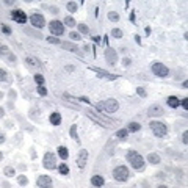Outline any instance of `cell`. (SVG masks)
<instances>
[{
    "instance_id": "24",
    "label": "cell",
    "mask_w": 188,
    "mask_h": 188,
    "mask_svg": "<svg viewBox=\"0 0 188 188\" xmlns=\"http://www.w3.org/2000/svg\"><path fill=\"white\" fill-rule=\"evenodd\" d=\"M69 133H71V136H72L77 143H80V138H79V135H77V124H72V125H71Z\"/></svg>"
},
{
    "instance_id": "38",
    "label": "cell",
    "mask_w": 188,
    "mask_h": 188,
    "mask_svg": "<svg viewBox=\"0 0 188 188\" xmlns=\"http://www.w3.org/2000/svg\"><path fill=\"white\" fill-rule=\"evenodd\" d=\"M111 35L116 38V39H119V38H122V30H119V28H113V30H111Z\"/></svg>"
},
{
    "instance_id": "49",
    "label": "cell",
    "mask_w": 188,
    "mask_h": 188,
    "mask_svg": "<svg viewBox=\"0 0 188 188\" xmlns=\"http://www.w3.org/2000/svg\"><path fill=\"white\" fill-rule=\"evenodd\" d=\"M135 42L138 44V46H143V44H141V36H140V35H135Z\"/></svg>"
},
{
    "instance_id": "51",
    "label": "cell",
    "mask_w": 188,
    "mask_h": 188,
    "mask_svg": "<svg viewBox=\"0 0 188 188\" xmlns=\"http://www.w3.org/2000/svg\"><path fill=\"white\" fill-rule=\"evenodd\" d=\"M3 3H5V5H8V7H13V5H16V2H13V0H5Z\"/></svg>"
},
{
    "instance_id": "53",
    "label": "cell",
    "mask_w": 188,
    "mask_h": 188,
    "mask_svg": "<svg viewBox=\"0 0 188 188\" xmlns=\"http://www.w3.org/2000/svg\"><path fill=\"white\" fill-rule=\"evenodd\" d=\"M30 154H31V160H35V158H36V152H35V149H31Z\"/></svg>"
},
{
    "instance_id": "25",
    "label": "cell",
    "mask_w": 188,
    "mask_h": 188,
    "mask_svg": "<svg viewBox=\"0 0 188 188\" xmlns=\"http://www.w3.org/2000/svg\"><path fill=\"white\" fill-rule=\"evenodd\" d=\"M77 28H79L80 35H88V33H90V27H88L86 24H83V22H80V24L77 25Z\"/></svg>"
},
{
    "instance_id": "9",
    "label": "cell",
    "mask_w": 188,
    "mask_h": 188,
    "mask_svg": "<svg viewBox=\"0 0 188 188\" xmlns=\"http://www.w3.org/2000/svg\"><path fill=\"white\" fill-rule=\"evenodd\" d=\"M88 151L86 149H80L79 154H77V166H79L80 171H83L86 168V163H88Z\"/></svg>"
},
{
    "instance_id": "54",
    "label": "cell",
    "mask_w": 188,
    "mask_h": 188,
    "mask_svg": "<svg viewBox=\"0 0 188 188\" xmlns=\"http://www.w3.org/2000/svg\"><path fill=\"white\" fill-rule=\"evenodd\" d=\"M146 36H151V27H146Z\"/></svg>"
},
{
    "instance_id": "50",
    "label": "cell",
    "mask_w": 188,
    "mask_h": 188,
    "mask_svg": "<svg viewBox=\"0 0 188 188\" xmlns=\"http://www.w3.org/2000/svg\"><path fill=\"white\" fill-rule=\"evenodd\" d=\"M107 44H108V36L105 35V36L102 38V46H105V47H107Z\"/></svg>"
},
{
    "instance_id": "45",
    "label": "cell",
    "mask_w": 188,
    "mask_h": 188,
    "mask_svg": "<svg viewBox=\"0 0 188 188\" xmlns=\"http://www.w3.org/2000/svg\"><path fill=\"white\" fill-rule=\"evenodd\" d=\"M77 101H79V102H85V103H90V105H91V102H90V99H88V97H85V96H82V97H79V99H77Z\"/></svg>"
},
{
    "instance_id": "41",
    "label": "cell",
    "mask_w": 188,
    "mask_h": 188,
    "mask_svg": "<svg viewBox=\"0 0 188 188\" xmlns=\"http://www.w3.org/2000/svg\"><path fill=\"white\" fill-rule=\"evenodd\" d=\"M2 33L3 35H11V28L7 24H2Z\"/></svg>"
},
{
    "instance_id": "43",
    "label": "cell",
    "mask_w": 188,
    "mask_h": 188,
    "mask_svg": "<svg viewBox=\"0 0 188 188\" xmlns=\"http://www.w3.org/2000/svg\"><path fill=\"white\" fill-rule=\"evenodd\" d=\"M0 52H2V55H3V57H5L7 53H9V52H8V47L5 46V44H2V47H0Z\"/></svg>"
},
{
    "instance_id": "32",
    "label": "cell",
    "mask_w": 188,
    "mask_h": 188,
    "mask_svg": "<svg viewBox=\"0 0 188 188\" xmlns=\"http://www.w3.org/2000/svg\"><path fill=\"white\" fill-rule=\"evenodd\" d=\"M17 182H19V185H20V187H27V184H28V179H27V176L20 174L19 177H17Z\"/></svg>"
},
{
    "instance_id": "34",
    "label": "cell",
    "mask_w": 188,
    "mask_h": 188,
    "mask_svg": "<svg viewBox=\"0 0 188 188\" xmlns=\"http://www.w3.org/2000/svg\"><path fill=\"white\" fill-rule=\"evenodd\" d=\"M108 19L111 22H118L119 20V14L116 13V11H110V13H108Z\"/></svg>"
},
{
    "instance_id": "22",
    "label": "cell",
    "mask_w": 188,
    "mask_h": 188,
    "mask_svg": "<svg viewBox=\"0 0 188 188\" xmlns=\"http://www.w3.org/2000/svg\"><path fill=\"white\" fill-rule=\"evenodd\" d=\"M58 157L61 158V160H66V158H69V152H68V147H64V146H60V147H58Z\"/></svg>"
},
{
    "instance_id": "15",
    "label": "cell",
    "mask_w": 188,
    "mask_h": 188,
    "mask_svg": "<svg viewBox=\"0 0 188 188\" xmlns=\"http://www.w3.org/2000/svg\"><path fill=\"white\" fill-rule=\"evenodd\" d=\"M61 47L64 49V50H69V52H74L77 55H80V58L83 57V53L80 52L79 46H75V44H72V42H61Z\"/></svg>"
},
{
    "instance_id": "29",
    "label": "cell",
    "mask_w": 188,
    "mask_h": 188,
    "mask_svg": "<svg viewBox=\"0 0 188 188\" xmlns=\"http://www.w3.org/2000/svg\"><path fill=\"white\" fill-rule=\"evenodd\" d=\"M33 79H35V82H36V85H38V86H42V85H44V82H46V79H44V75H42V74H35V77H33Z\"/></svg>"
},
{
    "instance_id": "30",
    "label": "cell",
    "mask_w": 188,
    "mask_h": 188,
    "mask_svg": "<svg viewBox=\"0 0 188 188\" xmlns=\"http://www.w3.org/2000/svg\"><path fill=\"white\" fill-rule=\"evenodd\" d=\"M66 8H68L69 13H75L77 9H79V5H77L75 2H68V5H66Z\"/></svg>"
},
{
    "instance_id": "44",
    "label": "cell",
    "mask_w": 188,
    "mask_h": 188,
    "mask_svg": "<svg viewBox=\"0 0 188 188\" xmlns=\"http://www.w3.org/2000/svg\"><path fill=\"white\" fill-rule=\"evenodd\" d=\"M129 19H130L132 24H136V19H135V11H133V9H132V13H130V16H129Z\"/></svg>"
},
{
    "instance_id": "39",
    "label": "cell",
    "mask_w": 188,
    "mask_h": 188,
    "mask_svg": "<svg viewBox=\"0 0 188 188\" xmlns=\"http://www.w3.org/2000/svg\"><path fill=\"white\" fill-rule=\"evenodd\" d=\"M24 31L27 33V35H30V36H35V38H42V36L39 35V33H35V31H33L31 28H24Z\"/></svg>"
},
{
    "instance_id": "7",
    "label": "cell",
    "mask_w": 188,
    "mask_h": 188,
    "mask_svg": "<svg viewBox=\"0 0 188 188\" xmlns=\"http://www.w3.org/2000/svg\"><path fill=\"white\" fill-rule=\"evenodd\" d=\"M103 55H105V61H107L108 64H111L114 66L116 63H118V52L114 50L113 47H105V50H103Z\"/></svg>"
},
{
    "instance_id": "12",
    "label": "cell",
    "mask_w": 188,
    "mask_h": 188,
    "mask_svg": "<svg viewBox=\"0 0 188 188\" xmlns=\"http://www.w3.org/2000/svg\"><path fill=\"white\" fill-rule=\"evenodd\" d=\"M91 69H93L99 77H102V79H107V80H118V79H119V75L110 74V72H107V71H103V69H101V68H91Z\"/></svg>"
},
{
    "instance_id": "21",
    "label": "cell",
    "mask_w": 188,
    "mask_h": 188,
    "mask_svg": "<svg viewBox=\"0 0 188 188\" xmlns=\"http://www.w3.org/2000/svg\"><path fill=\"white\" fill-rule=\"evenodd\" d=\"M147 162L151 163V165H158L160 162H162V158H160L158 154L152 152V154H149V155H147Z\"/></svg>"
},
{
    "instance_id": "52",
    "label": "cell",
    "mask_w": 188,
    "mask_h": 188,
    "mask_svg": "<svg viewBox=\"0 0 188 188\" xmlns=\"http://www.w3.org/2000/svg\"><path fill=\"white\" fill-rule=\"evenodd\" d=\"M8 60L9 61H16V55L14 53H8Z\"/></svg>"
},
{
    "instance_id": "20",
    "label": "cell",
    "mask_w": 188,
    "mask_h": 188,
    "mask_svg": "<svg viewBox=\"0 0 188 188\" xmlns=\"http://www.w3.org/2000/svg\"><path fill=\"white\" fill-rule=\"evenodd\" d=\"M103 184H105V180H103V177L102 176H93L91 177V185L93 187H103Z\"/></svg>"
},
{
    "instance_id": "27",
    "label": "cell",
    "mask_w": 188,
    "mask_h": 188,
    "mask_svg": "<svg viewBox=\"0 0 188 188\" xmlns=\"http://www.w3.org/2000/svg\"><path fill=\"white\" fill-rule=\"evenodd\" d=\"M63 24H64V25H68L69 28H72V27H75V19L72 17V16H66Z\"/></svg>"
},
{
    "instance_id": "1",
    "label": "cell",
    "mask_w": 188,
    "mask_h": 188,
    "mask_svg": "<svg viewBox=\"0 0 188 188\" xmlns=\"http://www.w3.org/2000/svg\"><path fill=\"white\" fill-rule=\"evenodd\" d=\"M127 162H129L132 165V168L136 169V171H144L146 168V163H144V157L140 155L136 151H133V149H130L129 152H127Z\"/></svg>"
},
{
    "instance_id": "23",
    "label": "cell",
    "mask_w": 188,
    "mask_h": 188,
    "mask_svg": "<svg viewBox=\"0 0 188 188\" xmlns=\"http://www.w3.org/2000/svg\"><path fill=\"white\" fill-rule=\"evenodd\" d=\"M127 130H129V133L132 132V133H133V132H140L141 130V124H138V122H129L127 124Z\"/></svg>"
},
{
    "instance_id": "10",
    "label": "cell",
    "mask_w": 188,
    "mask_h": 188,
    "mask_svg": "<svg viewBox=\"0 0 188 188\" xmlns=\"http://www.w3.org/2000/svg\"><path fill=\"white\" fill-rule=\"evenodd\" d=\"M11 19H13L14 22H17V24H25V22L28 20L27 14L22 9H13L11 11Z\"/></svg>"
},
{
    "instance_id": "28",
    "label": "cell",
    "mask_w": 188,
    "mask_h": 188,
    "mask_svg": "<svg viewBox=\"0 0 188 188\" xmlns=\"http://www.w3.org/2000/svg\"><path fill=\"white\" fill-rule=\"evenodd\" d=\"M3 174L7 176V177H14V176H16V171H14V168L7 166V168H3Z\"/></svg>"
},
{
    "instance_id": "14",
    "label": "cell",
    "mask_w": 188,
    "mask_h": 188,
    "mask_svg": "<svg viewBox=\"0 0 188 188\" xmlns=\"http://www.w3.org/2000/svg\"><path fill=\"white\" fill-rule=\"evenodd\" d=\"M147 114L151 116V118H158V116L165 114V110L160 107V105H151L149 110H147Z\"/></svg>"
},
{
    "instance_id": "42",
    "label": "cell",
    "mask_w": 188,
    "mask_h": 188,
    "mask_svg": "<svg viewBox=\"0 0 188 188\" xmlns=\"http://www.w3.org/2000/svg\"><path fill=\"white\" fill-rule=\"evenodd\" d=\"M182 143H184V144H188V132L187 130L182 133Z\"/></svg>"
},
{
    "instance_id": "40",
    "label": "cell",
    "mask_w": 188,
    "mask_h": 188,
    "mask_svg": "<svg viewBox=\"0 0 188 188\" xmlns=\"http://www.w3.org/2000/svg\"><path fill=\"white\" fill-rule=\"evenodd\" d=\"M36 91H38V94H39V96H46V94H47V90H46V86H38L36 88Z\"/></svg>"
},
{
    "instance_id": "33",
    "label": "cell",
    "mask_w": 188,
    "mask_h": 188,
    "mask_svg": "<svg viewBox=\"0 0 188 188\" xmlns=\"http://www.w3.org/2000/svg\"><path fill=\"white\" fill-rule=\"evenodd\" d=\"M136 94H138L140 97H143V99H146V97H147V91H146L143 86H138V88H136Z\"/></svg>"
},
{
    "instance_id": "56",
    "label": "cell",
    "mask_w": 188,
    "mask_h": 188,
    "mask_svg": "<svg viewBox=\"0 0 188 188\" xmlns=\"http://www.w3.org/2000/svg\"><path fill=\"white\" fill-rule=\"evenodd\" d=\"M0 143H2V144H3V143H5V135L2 133V135H0Z\"/></svg>"
},
{
    "instance_id": "3",
    "label": "cell",
    "mask_w": 188,
    "mask_h": 188,
    "mask_svg": "<svg viewBox=\"0 0 188 188\" xmlns=\"http://www.w3.org/2000/svg\"><path fill=\"white\" fill-rule=\"evenodd\" d=\"M129 177H130V171H129V168H127V166H124V165L116 166L113 169V179L116 182H121V184H122V182L129 180Z\"/></svg>"
},
{
    "instance_id": "48",
    "label": "cell",
    "mask_w": 188,
    "mask_h": 188,
    "mask_svg": "<svg viewBox=\"0 0 188 188\" xmlns=\"http://www.w3.org/2000/svg\"><path fill=\"white\" fill-rule=\"evenodd\" d=\"M93 41L96 42V44H101L102 42V38L101 36H93Z\"/></svg>"
},
{
    "instance_id": "36",
    "label": "cell",
    "mask_w": 188,
    "mask_h": 188,
    "mask_svg": "<svg viewBox=\"0 0 188 188\" xmlns=\"http://www.w3.org/2000/svg\"><path fill=\"white\" fill-rule=\"evenodd\" d=\"M47 42H50V44H57V46H61V41H60L57 36H49V38H47Z\"/></svg>"
},
{
    "instance_id": "46",
    "label": "cell",
    "mask_w": 188,
    "mask_h": 188,
    "mask_svg": "<svg viewBox=\"0 0 188 188\" xmlns=\"http://www.w3.org/2000/svg\"><path fill=\"white\" fill-rule=\"evenodd\" d=\"M180 105H182V108H188V99L185 97V99H182V102H180Z\"/></svg>"
},
{
    "instance_id": "18",
    "label": "cell",
    "mask_w": 188,
    "mask_h": 188,
    "mask_svg": "<svg viewBox=\"0 0 188 188\" xmlns=\"http://www.w3.org/2000/svg\"><path fill=\"white\" fill-rule=\"evenodd\" d=\"M49 121H50L52 125H60L61 124V114H60L58 111H53L50 116H49Z\"/></svg>"
},
{
    "instance_id": "26",
    "label": "cell",
    "mask_w": 188,
    "mask_h": 188,
    "mask_svg": "<svg viewBox=\"0 0 188 188\" xmlns=\"http://www.w3.org/2000/svg\"><path fill=\"white\" fill-rule=\"evenodd\" d=\"M116 136H118L119 140H125V138L129 136V130H127V129H119V130H116Z\"/></svg>"
},
{
    "instance_id": "55",
    "label": "cell",
    "mask_w": 188,
    "mask_h": 188,
    "mask_svg": "<svg viewBox=\"0 0 188 188\" xmlns=\"http://www.w3.org/2000/svg\"><path fill=\"white\" fill-rule=\"evenodd\" d=\"M9 97L11 99H16V93L14 91H9Z\"/></svg>"
},
{
    "instance_id": "8",
    "label": "cell",
    "mask_w": 188,
    "mask_h": 188,
    "mask_svg": "<svg viewBox=\"0 0 188 188\" xmlns=\"http://www.w3.org/2000/svg\"><path fill=\"white\" fill-rule=\"evenodd\" d=\"M49 31L52 33V36H61L64 33V25L61 24L60 20H52L50 24H49Z\"/></svg>"
},
{
    "instance_id": "31",
    "label": "cell",
    "mask_w": 188,
    "mask_h": 188,
    "mask_svg": "<svg viewBox=\"0 0 188 188\" xmlns=\"http://www.w3.org/2000/svg\"><path fill=\"white\" fill-rule=\"evenodd\" d=\"M58 173L61 174V176H68V174H69V168L66 166L64 163H61V165L58 166Z\"/></svg>"
},
{
    "instance_id": "4",
    "label": "cell",
    "mask_w": 188,
    "mask_h": 188,
    "mask_svg": "<svg viewBox=\"0 0 188 188\" xmlns=\"http://www.w3.org/2000/svg\"><path fill=\"white\" fill-rule=\"evenodd\" d=\"M97 105L101 107L105 113H116L119 110V102L116 99H107V101L97 102Z\"/></svg>"
},
{
    "instance_id": "47",
    "label": "cell",
    "mask_w": 188,
    "mask_h": 188,
    "mask_svg": "<svg viewBox=\"0 0 188 188\" xmlns=\"http://www.w3.org/2000/svg\"><path fill=\"white\" fill-rule=\"evenodd\" d=\"M130 63H132V60H130V58H127V57L122 58V64H124V66H130Z\"/></svg>"
},
{
    "instance_id": "5",
    "label": "cell",
    "mask_w": 188,
    "mask_h": 188,
    "mask_svg": "<svg viewBox=\"0 0 188 188\" xmlns=\"http://www.w3.org/2000/svg\"><path fill=\"white\" fill-rule=\"evenodd\" d=\"M42 166L49 171H55L57 169V155L53 152H46L42 157Z\"/></svg>"
},
{
    "instance_id": "19",
    "label": "cell",
    "mask_w": 188,
    "mask_h": 188,
    "mask_svg": "<svg viewBox=\"0 0 188 188\" xmlns=\"http://www.w3.org/2000/svg\"><path fill=\"white\" fill-rule=\"evenodd\" d=\"M166 103L169 105L171 108H179L180 107V101L176 96H169L168 99H166Z\"/></svg>"
},
{
    "instance_id": "37",
    "label": "cell",
    "mask_w": 188,
    "mask_h": 188,
    "mask_svg": "<svg viewBox=\"0 0 188 188\" xmlns=\"http://www.w3.org/2000/svg\"><path fill=\"white\" fill-rule=\"evenodd\" d=\"M69 38H71V39H74V41H80L82 39V35H80V33H77V31H71L69 33Z\"/></svg>"
},
{
    "instance_id": "35",
    "label": "cell",
    "mask_w": 188,
    "mask_h": 188,
    "mask_svg": "<svg viewBox=\"0 0 188 188\" xmlns=\"http://www.w3.org/2000/svg\"><path fill=\"white\" fill-rule=\"evenodd\" d=\"M0 80H2V83H7L8 82V74L5 69H0Z\"/></svg>"
},
{
    "instance_id": "11",
    "label": "cell",
    "mask_w": 188,
    "mask_h": 188,
    "mask_svg": "<svg viewBox=\"0 0 188 188\" xmlns=\"http://www.w3.org/2000/svg\"><path fill=\"white\" fill-rule=\"evenodd\" d=\"M30 22H31L33 27H36V28H44V25H46V19H44V16L42 14H38V13L31 14Z\"/></svg>"
},
{
    "instance_id": "6",
    "label": "cell",
    "mask_w": 188,
    "mask_h": 188,
    "mask_svg": "<svg viewBox=\"0 0 188 188\" xmlns=\"http://www.w3.org/2000/svg\"><path fill=\"white\" fill-rule=\"evenodd\" d=\"M151 69H152V74H154V75H157V77H160V79H165V77H168V75H169V69H168L163 63H160V61L152 63Z\"/></svg>"
},
{
    "instance_id": "17",
    "label": "cell",
    "mask_w": 188,
    "mask_h": 188,
    "mask_svg": "<svg viewBox=\"0 0 188 188\" xmlns=\"http://www.w3.org/2000/svg\"><path fill=\"white\" fill-rule=\"evenodd\" d=\"M86 114H88V118H90V119H93L94 121V122H96V124H99V125H101V127H110L107 122H105V121L101 118V116H96V114H94V113H91V111H86Z\"/></svg>"
},
{
    "instance_id": "13",
    "label": "cell",
    "mask_w": 188,
    "mask_h": 188,
    "mask_svg": "<svg viewBox=\"0 0 188 188\" xmlns=\"http://www.w3.org/2000/svg\"><path fill=\"white\" fill-rule=\"evenodd\" d=\"M36 185L39 188H52L53 182H52V179L49 177V176H39L38 180H36Z\"/></svg>"
},
{
    "instance_id": "2",
    "label": "cell",
    "mask_w": 188,
    "mask_h": 188,
    "mask_svg": "<svg viewBox=\"0 0 188 188\" xmlns=\"http://www.w3.org/2000/svg\"><path fill=\"white\" fill-rule=\"evenodd\" d=\"M149 127H151L152 133L155 136H158V138H163V136L168 135V125L165 122H162V121H151V122H149Z\"/></svg>"
},
{
    "instance_id": "16",
    "label": "cell",
    "mask_w": 188,
    "mask_h": 188,
    "mask_svg": "<svg viewBox=\"0 0 188 188\" xmlns=\"http://www.w3.org/2000/svg\"><path fill=\"white\" fill-rule=\"evenodd\" d=\"M25 63L28 64V66H31V68H36V69H42L44 68L42 63L36 57H25Z\"/></svg>"
},
{
    "instance_id": "57",
    "label": "cell",
    "mask_w": 188,
    "mask_h": 188,
    "mask_svg": "<svg viewBox=\"0 0 188 188\" xmlns=\"http://www.w3.org/2000/svg\"><path fill=\"white\" fill-rule=\"evenodd\" d=\"M0 116H2V118H5V110H3V108H0Z\"/></svg>"
}]
</instances>
